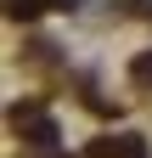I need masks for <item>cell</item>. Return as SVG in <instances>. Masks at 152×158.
Instances as JSON below:
<instances>
[{"label": "cell", "instance_id": "obj_1", "mask_svg": "<svg viewBox=\"0 0 152 158\" xmlns=\"http://www.w3.org/2000/svg\"><path fill=\"white\" fill-rule=\"evenodd\" d=\"M85 152L90 158H146V141H141V135H124V141H118V135H96Z\"/></svg>", "mask_w": 152, "mask_h": 158}, {"label": "cell", "instance_id": "obj_2", "mask_svg": "<svg viewBox=\"0 0 152 158\" xmlns=\"http://www.w3.org/2000/svg\"><path fill=\"white\" fill-rule=\"evenodd\" d=\"M130 79H135L141 90H152V51H141L135 62H130Z\"/></svg>", "mask_w": 152, "mask_h": 158}, {"label": "cell", "instance_id": "obj_3", "mask_svg": "<svg viewBox=\"0 0 152 158\" xmlns=\"http://www.w3.org/2000/svg\"><path fill=\"white\" fill-rule=\"evenodd\" d=\"M130 11H135V17H152V0H130Z\"/></svg>", "mask_w": 152, "mask_h": 158}, {"label": "cell", "instance_id": "obj_4", "mask_svg": "<svg viewBox=\"0 0 152 158\" xmlns=\"http://www.w3.org/2000/svg\"><path fill=\"white\" fill-rule=\"evenodd\" d=\"M45 6H56V11H62V6H73V0H45Z\"/></svg>", "mask_w": 152, "mask_h": 158}]
</instances>
